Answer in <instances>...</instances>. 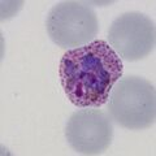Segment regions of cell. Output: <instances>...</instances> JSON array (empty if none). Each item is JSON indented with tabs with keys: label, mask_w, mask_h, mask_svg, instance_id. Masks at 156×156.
<instances>
[{
	"label": "cell",
	"mask_w": 156,
	"mask_h": 156,
	"mask_svg": "<svg viewBox=\"0 0 156 156\" xmlns=\"http://www.w3.org/2000/svg\"><path fill=\"white\" fill-rule=\"evenodd\" d=\"M122 60L108 42L100 39L68 50L58 68L65 95L78 108L104 105L112 87L122 77Z\"/></svg>",
	"instance_id": "cell-1"
},
{
	"label": "cell",
	"mask_w": 156,
	"mask_h": 156,
	"mask_svg": "<svg viewBox=\"0 0 156 156\" xmlns=\"http://www.w3.org/2000/svg\"><path fill=\"white\" fill-rule=\"evenodd\" d=\"M111 119L129 130L147 129L155 124V87L144 78L121 77L112 87L108 98Z\"/></svg>",
	"instance_id": "cell-2"
},
{
	"label": "cell",
	"mask_w": 156,
	"mask_h": 156,
	"mask_svg": "<svg viewBox=\"0 0 156 156\" xmlns=\"http://www.w3.org/2000/svg\"><path fill=\"white\" fill-rule=\"evenodd\" d=\"M47 33L61 48L73 50L95 41L99 21L92 8L81 2H60L47 16Z\"/></svg>",
	"instance_id": "cell-3"
},
{
	"label": "cell",
	"mask_w": 156,
	"mask_h": 156,
	"mask_svg": "<svg viewBox=\"0 0 156 156\" xmlns=\"http://www.w3.org/2000/svg\"><path fill=\"white\" fill-rule=\"evenodd\" d=\"M155 23L139 12H128L119 16L108 30V44L121 60L138 61L155 48Z\"/></svg>",
	"instance_id": "cell-4"
},
{
	"label": "cell",
	"mask_w": 156,
	"mask_h": 156,
	"mask_svg": "<svg viewBox=\"0 0 156 156\" xmlns=\"http://www.w3.org/2000/svg\"><path fill=\"white\" fill-rule=\"evenodd\" d=\"M65 136L69 146L78 154H101L112 143V119L107 112L94 107L81 108L68 120Z\"/></svg>",
	"instance_id": "cell-5"
}]
</instances>
